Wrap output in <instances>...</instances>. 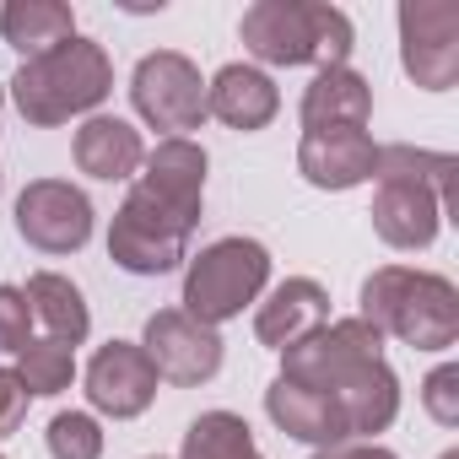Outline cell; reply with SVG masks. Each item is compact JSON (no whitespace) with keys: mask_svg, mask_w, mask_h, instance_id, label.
I'll return each instance as SVG.
<instances>
[{"mask_svg":"<svg viewBox=\"0 0 459 459\" xmlns=\"http://www.w3.org/2000/svg\"><path fill=\"white\" fill-rule=\"evenodd\" d=\"M141 168H146L141 184H152L157 195L184 200V205H200V195H205V152H200L189 135H168V141H157V146L146 152Z\"/></svg>","mask_w":459,"mask_h":459,"instance_id":"20","label":"cell"},{"mask_svg":"<svg viewBox=\"0 0 459 459\" xmlns=\"http://www.w3.org/2000/svg\"><path fill=\"white\" fill-rule=\"evenodd\" d=\"M319 325H330V292H325L319 281H308V276L281 281V287L260 303V314H255V335H260V346H271V351H287V346L308 341Z\"/></svg>","mask_w":459,"mask_h":459,"instance_id":"14","label":"cell"},{"mask_svg":"<svg viewBox=\"0 0 459 459\" xmlns=\"http://www.w3.org/2000/svg\"><path fill=\"white\" fill-rule=\"evenodd\" d=\"M44 437H49L55 459H103V432L87 411H60Z\"/></svg>","mask_w":459,"mask_h":459,"instance_id":"25","label":"cell"},{"mask_svg":"<svg viewBox=\"0 0 459 459\" xmlns=\"http://www.w3.org/2000/svg\"><path fill=\"white\" fill-rule=\"evenodd\" d=\"M454 173H459V162H454L448 152H421V146H378V168H373V178H411V184H427L443 205H448Z\"/></svg>","mask_w":459,"mask_h":459,"instance_id":"23","label":"cell"},{"mask_svg":"<svg viewBox=\"0 0 459 459\" xmlns=\"http://www.w3.org/2000/svg\"><path fill=\"white\" fill-rule=\"evenodd\" d=\"M33 341V303L22 287H0V346L22 351Z\"/></svg>","mask_w":459,"mask_h":459,"instance_id":"27","label":"cell"},{"mask_svg":"<svg viewBox=\"0 0 459 459\" xmlns=\"http://www.w3.org/2000/svg\"><path fill=\"white\" fill-rule=\"evenodd\" d=\"M157 368L146 362V351L135 341H108L98 346V357L87 362V400L114 416V421H130L141 416L152 400H157Z\"/></svg>","mask_w":459,"mask_h":459,"instance_id":"11","label":"cell"},{"mask_svg":"<svg viewBox=\"0 0 459 459\" xmlns=\"http://www.w3.org/2000/svg\"><path fill=\"white\" fill-rule=\"evenodd\" d=\"M141 162H146V146H141V130H135L130 119L92 114V119L76 130V168H82L87 178L119 184V178H130Z\"/></svg>","mask_w":459,"mask_h":459,"instance_id":"17","label":"cell"},{"mask_svg":"<svg viewBox=\"0 0 459 459\" xmlns=\"http://www.w3.org/2000/svg\"><path fill=\"white\" fill-rule=\"evenodd\" d=\"M17 233L39 255H76L92 238V200L65 178H33L17 195Z\"/></svg>","mask_w":459,"mask_h":459,"instance_id":"9","label":"cell"},{"mask_svg":"<svg viewBox=\"0 0 459 459\" xmlns=\"http://www.w3.org/2000/svg\"><path fill=\"white\" fill-rule=\"evenodd\" d=\"M271 281V255L255 238H216L205 244L184 271V314L200 325L238 319Z\"/></svg>","mask_w":459,"mask_h":459,"instance_id":"6","label":"cell"},{"mask_svg":"<svg viewBox=\"0 0 459 459\" xmlns=\"http://www.w3.org/2000/svg\"><path fill=\"white\" fill-rule=\"evenodd\" d=\"M314 459H400V454H389L378 443H335V448H319Z\"/></svg>","mask_w":459,"mask_h":459,"instance_id":"29","label":"cell"},{"mask_svg":"<svg viewBox=\"0 0 459 459\" xmlns=\"http://www.w3.org/2000/svg\"><path fill=\"white\" fill-rule=\"evenodd\" d=\"M373 233L389 244V249H427L443 227V200L427 189V184H411V178H378V195H373Z\"/></svg>","mask_w":459,"mask_h":459,"instance_id":"12","label":"cell"},{"mask_svg":"<svg viewBox=\"0 0 459 459\" xmlns=\"http://www.w3.org/2000/svg\"><path fill=\"white\" fill-rule=\"evenodd\" d=\"M146 362L157 368V378L178 384V389H195L205 378H216L221 368V335L200 319H189L184 308H157L146 319V341H141Z\"/></svg>","mask_w":459,"mask_h":459,"instance_id":"10","label":"cell"},{"mask_svg":"<svg viewBox=\"0 0 459 459\" xmlns=\"http://www.w3.org/2000/svg\"><path fill=\"white\" fill-rule=\"evenodd\" d=\"M205 114H216L227 130H265L281 114V92L255 65H221L205 87Z\"/></svg>","mask_w":459,"mask_h":459,"instance_id":"15","label":"cell"},{"mask_svg":"<svg viewBox=\"0 0 459 459\" xmlns=\"http://www.w3.org/2000/svg\"><path fill=\"white\" fill-rule=\"evenodd\" d=\"M200 227V205L168 200L152 184H130L125 205L108 227V260L130 276H168L189 260V233Z\"/></svg>","mask_w":459,"mask_h":459,"instance_id":"5","label":"cell"},{"mask_svg":"<svg viewBox=\"0 0 459 459\" xmlns=\"http://www.w3.org/2000/svg\"><path fill=\"white\" fill-rule=\"evenodd\" d=\"M378 335H394L416 351H448L459 341V292L448 276L384 265L362 281V314Z\"/></svg>","mask_w":459,"mask_h":459,"instance_id":"2","label":"cell"},{"mask_svg":"<svg viewBox=\"0 0 459 459\" xmlns=\"http://www.w3.org/2000/svg\"><path fill=\"white\" fill-rule=\"evenodd\" d=\"M17 357H22L17 362V378H22L28 394H60L76 378V351L60 346V341H28Z\"/></svg>","mask_w":459,"mask_h":459,"instance_id":"24","label":"cell"},{"mask_svg":"<svg viewBox=\"0 0 459 459\" xmlns=\"http://www.w3.org/2000/svg\"><path fill=\"white\" fill-rule=\"evenodd\" d=\"M443 459H459V448H448V454H443Z\"/></svg>","mask_w":459,"mask_h":459,"instance_id":"30","label":"cell"},{"mask_svg":"<svg viewBox=\"0 0 459 459\" xmlns=\"http://www.w3.org/2000/svg\"><path fill=\"white\" fill-rule=\"evenodd\" d=\"M114 92V60L103 44L92 39H65L60 49L28 60L17 76H12V103L28 125L49 130V125H65L76 114H92L103 98Z\"/></svg>","mask_w":459,"mask_h":459,"instance_id":"4","label":"cell"},{"mask_svg":"<svg viewBox=\"0 0 459 459\" xmlns=\"http://www.w3.org/2000/svg\"><path fill=\"white\" fill-rule=\"evenodd\" d=\"M22 416H28V389H22L17 373L0 368V437H12L22 427Z\"/></svg>","mask_w":459,"mask_h":459,"instance_id":"28","label":"cell"},{"mask_svg":"<svg viewBox=\"0 0 459 459\" xmlns=\"http://www.w3.org/2000/svg\"><path fill=\"white\" fill-rule=\"evenodd\" d=\"M0 39L22 60H39L65 39H76V12L65 0H12V6H0Z\"/></svg>","mask_w":459,"mask_h":459,"instance_id":"19","label":"cell"},{"mask_svg":"<svg viewBox=\"0 0 459 459\" xmlns=\"http://www.w3.org/2000/svg\"><path fill=\"white\" fill-rule=\"evenodd\" d=\"M373 119V87L335 65V71H319L303 92V125L308 130H362Z\"/></svg>","mask_w":459,"mask_h":459,"instance_id":"18","label":"cell"},{"mask_svg":"<svg viewBox=\"0 0 459 459\" xmlns=\"http://www.w3.org/2000/svg\"><path fill=\"white\" fill-rule=\"evenodd\" d=\"M281 378L319 389L335 400L346 437H373L400 416V378L384 362V335L368 319H335L319 325L308 341L281 351Z\"/></svg>","mask_w":459,"mask_h":459,"instance_id":"1","label":"cell"},{"mask_svg":"<svg viewBox=\"0 0 459 459\" xmlns=\"http://www.w3.org/2000/svg\"><path fill=\"white\" fill-rule=\"evenodd\" d=\"M265 411H271V421H276L287 437H298V443H314V448L351 443V437H346V421H341V411H335V400L319 394V389H303V384H292V378H276V384L265 389Z\"/></svg>","mask_w":459,"mask_h":459,"instance_id":"16","label":"cell"},{"mask_svg":"<svg viewBox=\"0 0 459 459\" xmlns=\"http://www.w3.org/2000/svg\"><path fill=\"white\" fill-rule=\"evenodd\" d=\"M421 405H427V416H432L437 427H459V368H454V362H443V368L427 373Z\"/></svg>","mask_w":459,"mask_h":459,"instance_id":"26","label":"cell"},{"mask_svg":"<svg viewBox=\"0 0 459 459\" xmlns=\"http://www.w3.org/2000/svg\"><path fill=\"white\" fill-rule=\"evenodd\" d=\"M400 60H405V76L427 92H448L459 82V6L454 0L400 6Z\"/></svg>","mask_w":459,"mask_h":459,"instance_id":"8","label":"cell"},{"mask_svg":"<svg viewBox=\"0 0 459 459\" xmlns=\"http://www.w3.org/2000/svg\"><path fill=\"white\" fill-rule=\"evenodd\" d=\"M244 49L265 65H319L335 71L346 65L357 33L351 17L325 0H255L238 22Z\"/></svg>","mask_w":459,"mask_h":459,"instance_id":"3","label":"cell"},{"mask_svg":"<svg viewBox=\"0 0 459 459\" xmlns=\"http://www.w3.org/2000/svg\"><path fill=\"white\" fill-rule=\"evenodd\" d=\"M184 459H265L255 448V432L233 411H205L184 432Z\"/></svg>","mask_w":459,"mask_h":459,"instance_id":"22","label":"cell"},{"mask_svg":"<svg viewBox=\"0 0 459 459\" xmlns=\"http://www.w3.org/2000/svg\"><path fill=\"white\" fill-rule=\"evenodd\" d=\"M378 168V146L368 130H308L298 146V173L314 189H357Z\"/></svg>","mask_w":459,"mask_h":459,"instance_id":"13","label":"cell"},{"mask_svg":"<svg viewBox=\"0 0 459 459\" xmlns=\"http://www.w3.org/2000/svg\"><path fill=\"white\" fill-rule=\"evenodd\" d=\"M22 292H28V303H33V319L49 325V341H60V346H71V351L87 341L92 314H87V298H82L76 281H65V276H55V271H39Z\"/></svg>","mask_w":459,"mask_h":459,"instance_id":"21","label":"cell"},{"mask_svg":"<svg viewBox=\"0 0 459 459\" xmlns=\"http://www.w3.org/2000/svg\"><path fill=\"white\" fill-rule=\"evenodd\" d=\"M130 98H135V114L152 130L184 135V130H200L205 125V82H200L195 60L178 55V49L146 55L135 65V76H130Z\"/></svg>","mask_w":459,"mask_h":459,"instance_id":"7","label":"cell"}]
</instances>
